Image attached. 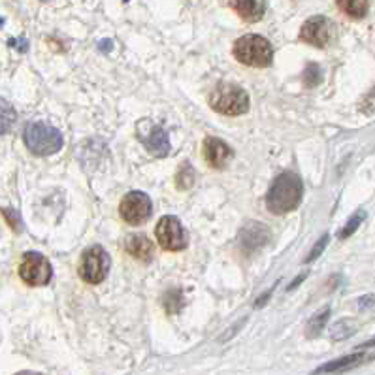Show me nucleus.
<instances>
[{
    "instance_id": "bb28decb",
    "label": "nucleus",
    "mask_w": 375,
    "mask_h": 375,
    "mask_svg": "<svg viewBox=\"0 0 375 375\" xmlns=\"http://www.w3.org/2000/svg\"><path fill=\"white\" fill-rule=\"evenodd\" d=\"M243 323H246V319H241L240 323H238V325H234V328H230V330H228L227 334H225V336H222L221 338V341H227V339H230L234 336V332H238V330H240V326L243 325Z\"/></svg>"
},
{
    "instance_id": "f257e3e1",
    "label": "nucleus",
    "mask_w": 375,
    "mask_h": 375,
    "mask_svg": "<svg viewBox=\"0 0 375 375\" xmlns=\"http://www.w3.org/2000/svg\"><path fill=\"white\" fill-rule=\"evenodd\" d=\"M302 197H304V183L300 176L295 172H283L274 179V183L266 192V208L274 215H285L298 208Z\"/></svg>"
},
{
    "instance_id": "f03ea898",
    "label": "nucleus",
    "mask_w": 375,
    "mask_h": 375,
    "mask_svg": "<svg viewBox=\"0 0 375 375\" xmlns=\"http://www.w3.org/2000/svg\"><path fill=\"white\" fill-rule=\"evenodd\" d=\"M236 61L253 68H266L271 64L274 59V48L264 36L259 34H246L240 40H236L232 48Z\"/></svg>"
},
{
    "instance_id": "39448f33",
    "label": "nucleus",
    "mask_w": 375,
    "mask_h": 375,
    "mask_svg": "<svg viewBox=\"0 0 375 375\" xmlns=\"http://www.w3.org/2000/svg\"><path fill=\"white\" fill-rule=\"evenodd\" d=\"M110 255L102 247L94 246L81 255L80 277L89 285H99L110 274Z\"/></svg>"
},
{
    "instance_id": "dca6fc26",
    "label": "nucleus",
    "mask_w": 375,
    "mask_h": 375,
    "mask_svg": "<svg viewBox=\"0 0 375 375\" xmlns=\"http://www.w3.org/2000/svg\"><path fill=\"white\" fill-rule=\"evenodd\" d=\"M336 4L351 19H362L369 10V0H336Z\"/></svg>"
},
{
    "instance_id": "9d476101",
    "label": "nucleus",
    "mask_w": 375,
    "mask_h": 375,
    "mask_svg": "<svg viewBox=\"0 0 375 375\" xmlns=\"http://www.w3.org/2000/svg\"><path fill=\"white\" fill-rule=\"evenodd\" d=\"M268 241H270V228L259 221H249L238 234V246L241 251H257Z\"/></svg>"
},
{
    "instance_id": "aec40b11",
    "label": "nucleus",
    "mask_w": 375,
    "mask_h": 375,
    "mask_svg": "<svg viewBox=\"0 0 375 375\" xmlns=\"http://www.w3.org/2000/svg\"><path fill=\"white\" fill-rule=\"evenodd\" d=\"M192 185H194V170L189 162H183L176 174V187L179 191H189Z\"/></svg>"
},
{
    "instance_id": "423d86ee",
    "label": "nucleus",
    "mask_w": 375,
    "mask_h": 375,
    "mask_svg": "<svg viewBox=\"0 0 375 375\" xmlns=\"http://www.w3.org/2000/svg\"><path fill=\"white\" fill-rule=\"evenodd\" d=\"M19 277L31 287H43L51 281L53 270H51L50 260L40 253H27L19 264Z\"/></svg>"
},
{
    "instance_id": "7ed1b4c3",
    "label": "nucleus",
    "mask_w": 375,
    "mask_h": 375,
    "mask_svg": "<svg viewBox=\"0 0 375 375\" xmlns=\"http://www.w3.org/2000/svg\"><path fill=\"white\" fill-rule=\"evenodd\" d=\"M209 106L221 115H243L249 110V94L234 83H219L209 92Z\"/></svg>"
},
{
    "instance_id": "cd10ccee",
    "label": "nucleus",
    "mask_w": 375,
    "mask_h": 375,
    "mask_svg": "<svg viewBox=\"0 0 375 375\" xmlns=\"http://www.w3.org/2000/svg\"><path fill=\"white\" fill-rule=\"evenodd\" d=\"M99 48H100V50H102V51H110V50H111V42H110V40H104V42L100 43Z\"/></svg>"
},
{
    "instance_id": "2eb2a0df",
    "label": "nucleus",
    "mask_w": 375,
    "mask_h": 375,
    "mask_svg": "<svg viewBox=\"0 0 375 375\" xmlns=\"http://www.w3.org/2000/svg\"><path fill=\"white\" fill-rule=\"evenodd\" d=\"M146 148L153 157H167L170 153V140H168V132L160 127H153L149 130L148 138H143Z\"/></svg>"
},
{
    "instance_id": "c756f323",
    "label": "nucleus",
    "mask_w": 375,
    "mask_h": 375,
    "mask_svg": "<svg viewBox=\"0 0 375 375\" xmlns=\"http://www.w3.org/2000/svg\"><path fill=\"white\" fill-rule=\"evenodd\" d=\"M17 375H34V374H17Z\"/></svg>"
},
{
    "instance_id": "a878e982",
    "label": "nucleus",
    "mask_w": 375,
    "mask_h": 375,
    "mask_svg": "<svg viewBox=\"0 0 375 375\" xmlns=\"http://www.w3.org/2000/svg\"><path fill=\"white\" fill-rule=\"evenodd\" d=\"M360 110H362L364 113H374V111H375V92H374V94H369V97H366V99L362 100V104H360Z\"/></svg>"
},
{
    "instance_id": "6ab92c4d",
    "label": "nucleus",
    "mask_w": 375,
    "mask_h": 375,
    "mask_svg": "<svg viewBox=\"0 0 375 375\" xmlns=\"http://www.w3.org/2000/svg\"><path fill=\"white\" fill-rule=\"evenodd\" d=\"M355 332H357V323L353 319H341L332 326L330 338H332L334 341H341V339L351 338Z\"/></svg>"
},
{
    "instance_id": "a211bd4d",
    "label": "nucleus",
    "mask_w": 375,
    "mask_h": 375,
    "mask_svg": "<svg viewBox=\"0 0 375 375\" xmlns=\"http://www.w3.org/2000/svg\"><path fill=\"white\" fill-rule=\"evenodd\" d=\"M328 317H330V308H323L320 311H317V313L309 319L308 328H306V336H308V338L319 336V334L325 330L326 323H328Z\"/></svg>"
},
{
    "instance_id": "5701e85b",
    "label": "nucleus",
    "mask_w": 375,
    "mask_h": 375,
    "mask_svg": "<svg viewBox=\"0 0 375 375\" xmlns=\"http://www.w3.org/2000/svg\"><path fill=\"white\" fill-rule=\"evenodd\" d=\"M302 80H304V85L306 87H317L323 80V72H320L319 64H308V68L304 70V76H302Z\"/></svg>"
},
{
    "instance_id": "412c9836",
    "label": "nucleus",
    "mask_w": 375,
    "mask_h": 375,
    "mask_svg": "<svg viewBox=\"0 0 375 375\" xmlns=\"http://www.w3.org/2000/svg\"><path fill=\"white\" fill-rule=\"evenodd\" d=\"M364 219H366V211H364V209H358L357 213H355V215L351 217L349 221H347V225L339 230V234H338L339 240H347L349 236H353V234L357 232L358 227L362 225Z\"/></svg>"
},
{
    "instance_id": "6e6552de",
    "label": "nucleus",
    "mask_w": 375,
    "mask_h": 375,
    "mask_svg": "<svg viewBox=\"0 0 375 375\" xmlns=\"http://www.w3.org/2000/svg\"><path fill=\"white\" fill-rule=\"evenodd\" d=\"M151 211H153L151 200L146 192L140 191H130L129 194H125L119 204V215L132 227H138L143 221H148L151 217Z\"/></svg>"
},
{
    "instance_id": "b1692460",
    "label": "nucleus",
    "mask_w": 375,
    "mask_h": 375,
    "mask_svg": "<svg viewBox=\"0 0 375 375\" xmlns=\"http://www.w3.org/2000/svg\"><path fill=\"white\" fill-rule=\"evenodd\" d=\"M328 240H330V236H328V234H323V236H320V240L315 243L313 249L309 251V255L306 257V260H304V262H306V264H309V262H313V260L319 259L320 255H323V251L326 249V246H328Z\"/></svg>"
},
{
    "instance_id": "1a4fd4ad",
    "label": "nucleus",
    "mask_w": 375,
    "mask_h": 375,
    "mask_svg": "<svg viewBox=\"0 0 375 375\" xmlns=\"http://www.w3.org/2000/svg\"><path fill=\"white\" fill-rule=\"evenodd\" d=\"M334 38V25L332 21L325 15H315L309 17L300 29V40L309 43L313 48H328Z\"/></svg>"
},
{
    "instance_id": "4468645a",
    "label": "nucleus",
    "mask_w": 375,
    "mask_h": 375,
    "mask_svg": "<svg viewBox=\"0 0 375 375\" xmlns=\"http://www.w3.org/2000/svg\"><path fill=\"white\" fill-rule=\"evenodd\" d=\"M230 6L243 21L257 23L264 17L266 0H230Z\"/></svg>"
},
{
    "instance_id": "9b49d317",
    "label": "nucleus",
    "mask_w": 375,
    "mask_h": 375,
    "mask_svg": "<svg viewBox=\"0 0 375 375\" xmlns=\"http://www.w3.org/2000/svg\"><path fill=\"white\" fill-rule=\"evenodd\" d=\"M204 157L208 160V164L215 170H225L228 162L232 160L234 151L227 142H222L219 138L209 136L204 140Z\"/></svg>"
},
{
    "instance_id": "ddd939ff",
    "label": "nucleus",
    "mask_w": 375,
    "mask_h": 375,
    "mask_svg": "<svg viewBox=\"0 0 375 375\" xmlns=\"http://www.w3.org/2000/svg\"><path fill=\"white\" fill-rule=\"evenodd\" d=\"M125 251L129 253L130 257H134L136 260L140 262H151L155 255L153 243L149 241V238H146L143 234H132L125 241Z\"/></svg>"
},
{
    "instance_id": "f3484780",
    "label": "nucleus",
    "mask_w": 375,
    "mask_h": 375,
    "mask_svg": "<svg viewBox=\"0 0 375 375\" xmlns=\"http://www.w3.org/2000/svg\"><path fill=\"white\" fill-rule=\"evenodd\" d=\"M15 121H17V113L13 110V106L4 99H0V134L10 132Z\"/></svg>"
},
{
    "instance_id": "f8f14e48",
    "label": "nucleus",
    "mask_w": 375,
    "mask_h": 375,
    "mask_svg": "<svg viewBox=\"0 0 375 375\" xmlns=\"http://www.w3.org/2000/svg\"><path fill=\"white\" fill-rule=\"evenodd\" d=\"M375 355H368V353H353V355H347V357H341L338 360H332V362L320 366L313 375L319 374H341V372H347V369L357 368V366H362L368 360H374Z\"/></svg>"
},
{
    "instance_id": "393cba45",
    "label": "nucleus",
    "mask_w": 375,
    "mask_h": 375,
    "mask_svg": "<svg viewBox=\"0 0 375 375\" xmlns=\"http://www.w3.org/2000/svg\"><path fill=\"white\" fill-rule=\"evenodd\" d=\"M2 215L6 217L8 225H10L15 232L21 230V219H19L17 211H13V209H2Z\"/></svg>"
},
{
    "instance_id": "20e7f679",
    "label": "nucleus",
    "mask_w": 375,
    "mask_h": 375,
    "mask_svg": "<svg viewBox=\"0 0 375 375\" xmlns=\"http://www.w3.org/2000/svg\"><path fill=\"white\" fill-rule=\"evenodd\" d=\"M27 149L38 157H50L61 151L62 134L55 127L45 123H29L23 132Z\"/></svg>"
},
{
    "instance_id": "0eeeda50",
    "label": "nucleus",
    "mask_w": 375,
    "mask_h": 375,
    "mask_svg": "<svg viewBox=\"0 0 375 375\" xmlns=\"http://www.w3.org/2000/svg\"><path fill=\"white\" fill-rule=\"evenodd\" d=\"M155 236H157V241L164 251H183L185 247L189 246L185 228L179 222L178 217H162L155 227Z\"/></svg>"
},
{
    "instance_id": "c85d7f7f",
    "label": "nucleus",
    "mask_w": 375,
    "mask_h": 375,
    "mask_svg": "<svg viewBox=\"0 0 375 375\" xmlns=\"http://www.w3.org/2000/svg\"><path fill=\"white\" fill-rule=\"evenodd\" d=\"M304 277H306V274H302V276L298 277V279H295V283H290V285H289V290L295 289L296 285H300V283H302V279H304Z\"/></svg>"
},
{
    "instance_id": "4be33fe9",
    "label": "nucleus",
    "mask_w": 375,
    "mask_h": 375,
    "mask_svg": "<svg viewBox=\"0 0 375 375\" xmlns=\"http://www.w3.org/2000/svg\"><path fill=\"white\" fill-rule=\"evenodd\" d=\"M164 302V308H167L168 313H178L179 309L183 308V295H181V290L179 289H170L162 298Z\"/></svg>"
}]
</instances>
